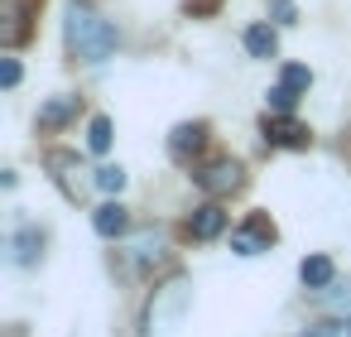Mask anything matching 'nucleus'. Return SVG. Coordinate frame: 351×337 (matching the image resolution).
<instances>
[{"mask_svg":"<svg viewBox=\"0 0 351 337\" xmlns=\"http://www.w3.org/2000/svg\"><path fill=\"white\" fill-rule=\"evenodd\" d=\"M63 39H68L73 58H82V63H106L116 54V44H121L116 25L106 15H97L92 5H82V0H73L63 10Z\"/></svg>","mask_w":351,"mask_h":337,"instance_id":"obj_1","label":"nucleus"},{"mask_svg":"<svg viewBox=\"0 0 351 337\" xmlns=\"http://www.w3.org/2000/svg\"><path fill=\"white\" fill-rule=\"evenodd\" d=\"M188 303H193L188 279H169L164 289H154V299L145 308V337H173V327L183 323Z\"/></svg>","mask_w":351,"mask_h":337,"instance_id":"obj_2","label":"nucleus"},{"mask_svg":"<svg viewBox=\"0 0 351 337\" xmlns=\"http://www.w3.org/2000/svg\"><path fill=\"white\" fill-rule=\"evenodd\" d=\"M193 183H197L207 198H226V193H236V188L245 183V169H241V159L217 154V159H207L202 169H193Z\"/></svg>","mask_w":351,"mask_h":337,"instance_id":"obj_3","label":"nucleus"},{"mask_svg":"<svg viewBox=\"0 0 351 337\" xmlns=\"http://www.w3.org/2000/svg\"><path fill=\"white\" fill-rule=\"evenodd\" d=\"M265 140L269 145H279V150H308V126H298L289 111H274V116H265Z\"/></svg>","mask_w":351,"mask_h":337,"instance_id":"obj_4","label":"nucleus"},{"mask_svg":"<svg viewBox=\"0 0 351 337\" xmlns=\"http://www.w3.org/2000/svg\"><path fill=\"white\" fill-rule=\"evenodd\" d=\"M269 241H274V226L265 217H250L241 231H231V251L236 255H260V251H269Z\"/></svg>","mask_w":351,"mask_h":337,"instance_id":"obj_5","label":"nucleus"},{"mask_svg":"<svg viewBox=\"0 0 351 337\" xmlns=\"http://www.w3.org/2000/svg\"><path fill=\"white\" fill-rule=\"evenodd\" d=\"M221 231H226V212H221L217 198L202 202V207H193V217H188V236H193V241H212V236H221Z\"/></svg>","mask_w":351,"mask_h":337,"instance_id":"obj_6","label":"nucleus"},{"mask_svg":"<svg viewBox=\"0 0 351 337\" xmlns=\"http://www.w3.org/2000/svg\"><path fill=\"white\" fill-rule=\"evenodd\" d=\"M92 226H97V236L116 241V236H125V231H130V212H125L116 198H106V202L92 212Z\"/></svg>","mask_w":351,"mask_h":337,"instance_id":"obj_7","label":"nucleus"},{"mask_svg":"<svg viewBox=\"0 0 351 337\" xmlns=\"http://www.w3.org/2000/svg\"><path fill=\"white\" fill-rule=\"evenodd\" d=\"M202 145H207V126H202V121H193V126H178V130L169 135V154H173L178 164H188V159H193Z\"/></svg>","mask_w":351,"mask_h":337,"instance_id":"obj_8","label":"nucleus"},{"mask_svg":"<svg viewBox=\"0 0 351 337\" xmlns=\"http://www.w3.org/2000/svg\"><path fill=\"white\" fill-rule=\"evenodd\" d=\"M39 255H44V231L25 222V226L10 236V260H15V265H39Z\"/></svg>","mask_w":351,"mask_h":337,"instance_id":"obj_9","label":"nucleus"},{"mask_svg":"<svg viewBox=\"0 0 351 337\" xmlns=\"http://www.w3.org/2000/svg\"><path fill=\"white\" fill-rule=\"evenodd\" d=\"M77 111H82V97H49V102L39 106V126H44V130H63Z\"/></svg>","mask_w":351,"mask_h":337,"instance_id":"obj_10","label":"nucleus"},{"mask_svg":"<svg viewBox=\"0 0 351 337\" xmlns=\"http://www.w3.org/2000/svg\"><path fill=\"white\" fill-rule=\"evenodd\" d=\"M34 10H39V0H10V15H5V20H10V25H5V44H25V39H29V30H34V25H29Z\"/></svg>","mask_w":351,"mask_h":337,"instance_id":"obj_11","label":"nucleus"},{"mask_svg":"<svg viewBox=\"0 0 351 337\" xmlns=\"http://www.w3.org/2000/svg\"><path fill=\"white\" fill-rule=\"evenodd\" d=\"M298 279H303V289H327V284L337 279L332 255H308V260L298 265Z\"/></svg>","mask_w":351,"mask_h":337,"instance_id":"obj_12","label":"nucleus"},{"mask_svg":"<svg viewBox=\"0 0 351 337\" xmlns=\"http://www.w3.org/2000/svg\"><path fill=\"white\" fill-rule=\"evenodd\" d=\"M274 49H279V34L269 25H250L245 30V54L250 58H274Z\"/></svg>","mask_w":351,"mask_h":337,"instance_id":"obj_13","label":"nucleus"},{"mask_svg":"<svg viewBox=\"0 0 351 337\" xmlns=\"http://www.w3.org/2000/svg\"><path fill=\"white\" fill-rule=\"evenodd\" d=\"M154 260H164V231H140L135 236V265L149 270Z\"/></svg>","mask_w":351,"mask_h":337,"instance_id":"obj_14","label":"nucleus"},{"mask_svg":"<svg viewBox=\"0 0 351 337\" xmlns=\"http://www.w3.org/2000/svg\"><path fill=\"white\" fill-rule=\"evenodd\" d=\"M317 299H322V308H327V313H337V318H346V313H351V284L341 289V284L332 279L327 289H317Z\"/></svg>","mask_w":351,"mask_h":337,"instance_id":"obj_15","label":"nucleus"},{"mask_svg":"<svg viewBox=\"0 0 351 337\" xmlns=\"http://www.w3.org/2000/svg\"><path fill=\"white\" fill-rule=\"evenodd\" d=\"M87 145H92V154H106V150H111V116H92Z\"/></svg>","mask_w":351,"mask_h":337,"instance_id":"obj_16","label":"nucleus"},{"mask_svg":"<svg viewBox=\"0 0 351 337\" xmlns=\"http://www.w3.org/2000/svg\"><path fill=\"white\" fill-rule=\"evenodd\" d=\"M106 198H121V188H125V169L121 164H106V169H97V178H92Z\"/></svg>","mask_w":351,"mask_h":337,"instance_id":"obj_17","label":"nucleus"},{"mask_svg":"<svg viewBox=\"0 0 351 337\" xmlns=\"http://www.w3.org/2000/svg\"><path fill=\"white\" fill-rule=\"evenodd\" d=\"M279 82H284V87H293V92L303 97V92L313 87V73H308L303 63H284V78H279Z\"/></svg>","mask_w":351,"mask_h":337,"instance_id":"obj_18","label":"nucleus"},{"mask_svg":"<svg viewBox=\"0 0 351 337\" xmlns=\"http://www.w3.org/2000/svg\"><path fill=\"white\" fill-rule=\"evenodd\" d=\"M298 337H351V323H346V318H332V323L308 327V332H298Z\"/></svg>","mask_w":351,"mask_h":337,"instance_id":"obj_19","label":"nucleus"},{"mask_svg":"<svg viewBox=\"0 0 351 337\" xmlns=\"http://www.w3.org/2000/svg\"><path fill=\"white\" fill-rule=\"evenodd\" d=\"M293 102H298V92H293V87H284V82H279V87H269V111H293Z\"/></svg>","mask_w":351,"mask_h":337,"instance_id":"obj_20","label":"nucleus"},{"mask_svg":"<svg viewBox=\"0 0 351 337\" xmlns=\"http://www.w3.org/2000/svg\"><path fill=\"white\" fill-rule=\"evenodd\" d=\"M217 5H221V0H183V10H188V15H212Z\"/></svg>","mask_w":351,"mask_h":337,"instance_id":"obj_21","label":"nucleus"},{"mask_svg":"<svg viewBox=\"0 0 351 337\" xmlns=\"http://www.w3.org/2000/svg\"><path fill=\"white\" fill-rule=\"evenodd\" d=\"M0 82H5V87H15V82H20V63H15V58L0 63Z\"/></svg>","mask_w":351,"mask_h":337,"instance_id":"obj_22","label":"nucleus"},{"mask_svg":"<svg viewBox=\"0 0 351 337\" xmlns=\"http://www.w3.org/2000/svg\"><path fill=\"white\" fill-rule=\"evenodd\" d=\"M274 20H279V25L293 20V5H289V0H274Z\"/></svg>","mask_w":351,"mask_h":337,"instance_id":"obj_23","label":"nucleus"}]
</instances>
